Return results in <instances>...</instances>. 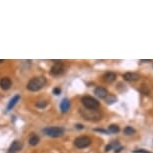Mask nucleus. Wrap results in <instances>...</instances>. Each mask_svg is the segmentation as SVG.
<instances>
[{
	"instance_id": "1",
	"label": "nucleus",
	"mask_w": 153,
	"mask_h": 153,
	"mask_svg": "<svg viewBox=\"0 0 153 153\" xmlns=\"http://www.w3.org/2000/svg\"><path fill=\"white\" fill-rule=\"evenodd\" d=\"M46 84V78L44 76H38V77H33L27 84V89L30 91H38L43 88Z\"/></svg>"
},
{
	"instance_id": "2",
	"label": "nucleus",
	"mask_w": 153,
	"mask_h": 153,
	"mask_svg": "<svg viewBox=\"0 0 153 153\" xmlns=\"http://www.w3.org/2000/svg\"><path fill=\"white\" fill-rule=\"evenodd\" d=\"M80 114L88 121H99L102 118L101 112L97 109H80Z\"/></svg>"
},
{
	"instance_id": "3",
	"label": "nucleus",
	"mask_w": 153,
	"mask_h": 153,
	"mask_svg": "<svg viewBox=\"0 0 153 153\" xmlns=\"http://www.w3.org/2000/svg\"><path fill=\"white\" fill-rule=\"evenodd\" d=\"M81 102L86 107V109H98L100 106L99 102L91 96H84L81 99Z\"/></svg>"
},
{
	"instance_id": "4",
	"label": "nucleus",
	"mask_w": 153,
	"mask_h": 153,
	"mask_svg": "<svg viewBox=\"0 0 153 153\" xmlns=\"http://www.w3.org/2000/svg\"><path fill=\"white\" fill-rule=\"evenodd\" d=\"M43 133L50 137H60L64 134V129L61 127H48L43 129Z\"/></svg>"
},
{
	"instance_id": "5",
	"label": "nucleus",
	"mask_w": 153,
	"mask_h": 153,
	"mask_svg": "<svg viewBox=\"0 0 153 153\" xmlns=\"http://www.w3.org/2000/svg\"><path fill=\"white\" fill-rule=\"evenodd\" d=\"M91 138L88 136H79L74 140V145L77 148H86L91 144Z\"/></svg>"
},
{
	"instance_id": "6",
	"label": "nucleus",
	"mask_w": 153,
	"mask_h": 153,
	"mask_svg": "<svg viewBox=\"0 0 153 153\" xmlns=\"http://www.w3.org/2000/svg\"><path fill=\"white\" fill-rule=\"evenodd\" d=\"M64 72V65L60 62H56L53 66L51 67V70H50V73L52 75H60Z\"/></svg>"
},
{
	"instance_id": "7",
	"label": "nucleus",
	"mask_w": 153,
	"mask_h": 153,
	"mask_svg": "<svg viewBox=\"0 0 153 153\" xmlns=\"http://www.w3.org/2000/svg\"><path fill=\"white\" fill-rule=\"evenodd\" d=\"M123 78H124V80H126V81L132 82V81L138 80V79L140 78V75L135 72H126L125 74H123Z\"/></svg>"
},
{
	"instance_id": "8",
	"label": "nucleus",
	"mask_w": 153,
	"mask_h": 153,
	"mask_svg": "<svg viewBox=\"0 0 153 153\" xmlns=\"http://www.w3.org/2000/svg\"><path fill=\"white\" fill-rule=\"evenodd\" d=\"M94 93H95V95L97 97H99L100 99H105L108 95V91L104 87H97L95 91H94Z\"/></svg>"
},
{
	"instance_id": "9",
	"label": "nucleus",
	"mask_w": 153,
	"mask_h": 153,
	"mask_svg": "<svg viewBox=\"0 0 153 153\" xmlns=\"http://www.w3.org/2000/svg\"><path fill=\"white\" fill-rule=\"evenodd\" d=\"M116 77H117V76H116L114 72H107L102 76V79H103V81L106 83H112L115 81Z\"/></svg>"
},
{
	"instance_id": "10",
	"label": "nucleus",
	"mask_w": 153,
	"mask_h": 153,
	"mask_svg": "<svg viewBox=\"0 0 153 153\" xmlns=\"http://www.w3.org/2000/svg\"><path fill=\"white\" fill-rule=\"evenodd\" d=\"M21 147H22V144H21V142L17 141V140L14 141L11 145H10V147H9V149H8V153H16V152H18L21 149Z\"/></svg>"
},
{
	"instance_id": "11",
	"label": "nucleus",
	"mask_w": 153,
	"mask_h": 153,
	"mask_svg": "<svg viewBox=\"0 0 153 153\" xmlns=\"http://www.w3.org/2000/svg\"><path fill=\"white\" fill-rule=\"evenodd\" d=\"M11 85H12V82L11 80H10V78L8 77H4L0 80V86H1V88L4 89V90H8L10 87H11Z\"/></svg>"
},
{
	"instance_id": "12",
	"label": "nucleus",
	"mask_w": 153,
	"mask_h": 153,
	"mask_svg": "<svg viewBox=\"0 0 153 153\" xmlns=\"http://www.w3.org/2000/svg\"><path fill=\"white\" fill-rule=\"evenodd\" d=\"M70 108V101L67 98H64L62 100L61 104H60V109L63 113H66Z\"/></svg>"
},
{
	"instance_id": "13",
	"label": "nucleus",
	"mask_w": 153,
	"mask_h": 153,
	"mask_svg": "<svg viewBox=\"0 0 153 153\" xmlns=\"http://www.w3.org/2000/svg\"><path fill=\"white\" fill-rule=\"evenodd\" d=\"M19 100H20V95H19V94H17V95H15V96L13 97V98L9 101L8 106H7V110H11L12 108L14 107L15 105H16V103H17L18 101H19Z\"/></svg>"
},
{
	"instance_id": "14",
	"label": "nucleus",
	"mask_w": 153,
	"mask_h": 153,
	"mask_svg": "<svg viewBox=\"0 0 153 153\" xmlns=\"http://www.w3.org/2000/svg\"><path fill=\"white\" fill-rule=\"evenodd\" d=\"M38 142H39V137L37 135H35V134L31 135L30 138H29V144L32 145V146H35V145H37Z\"/></svg>"
},
{
	"instance_id": "15",
	"label": "nucleus",
	"mask_w": 153,
	"mask_h": 153,
	"mask_svg": "<svg viewBox=\"0 0 153 153\" xmlns=\"http://www.w3.org/2000/svg\"><path fill=\"white\" fill-rule=\"evenodd\" d=\"M105 100H106V103L108 105H111V104L114 103V102H116L117 98H116V96L113 95V94H108L107 97L105 98Z\"/></svg>"
},
{
	"instance_id": "16",
	"label": "nucleus",
	"mask_w": 153,
	"mask_h": 153,
	"mask_svg": "<svg viewBox=\"0 0 153 153\" xmlns=\"http://www.w3.org/2000/svg\"><path fill=\"white\" fill-rule=\"evenodd\" d=\"M119 126L118 125H116V124H111L108 127V131L109 132H111V133H118L119 132Z\"/></svg>"
},
{
	"instance_id": "17",
	"label": "nucleus",
	"mask_w": 153,
	"mask_h": 153,
	"mask_svg": "<svg viewBox=\"0 0 153 153\" xmlns=\"http://www.w3.org/2000/svg\"><path fill=\"white\" fill-rule=\"evenodd\" d=\"M135 133V129L132 128L131 126H126L124 128V134L125 135H132Z\"/></svg>"
},
{
	"instance_id": "18",
	"label": "nucleus",
	"mask_w": 153,
	"mask_h": 153,
	"mask_svg": "<svg viewBox=\"0 0 153 153\" xmlns=\"http://www.w3.org/2000/svg\"><path fill=\"white\" fill-rule=\"evenodd\" d=\"M36 106L38 108H44L47 106V102L46 101H38V102H36Z\"/></svg>"
},
{
	"instance_id": "19",
	"label": "nucleus",
	"mask_w": 153,
	"mask_h": 153,
	"mask_svg": "<svg viewBox=\"0 0 153 153\" xmlns=\"http://www.w3.org/2000/svg\"><path fill=\"white\" fill-rule=\"evenodd\" d=\"M53 93L55 94V95H59V94L61 93V89L58 88V87H56V88L53 89Z\"/></svg>"
},
{
	"instance_id": "20",
	"label": "nucleus",
	"mask_w": 153,
	"mask_h": 153,
	"mask_svg": "<svg viewBox=\"0 0 153 153\" xmlns=\"http://www.w3.org/2000/svg\"><path fill=\"white\" fill-rule=\"evenodd\" d=\"M134 153H151V152L147 151V150H144V149H139V150H135Z\"/></svg>"
},
{
	"instance_id": "21",
	"label": "nucleus",
	"mask_w": 153,
	"mask_h": 153,
	"mask_svg": "<svg viewBox=\"0 0 153 153\" xmlns=\"http://www.w3.org/2000/svg\"><path fill=\"white\" fill-rule=\"evenodd\" d=\"M112 148V147H111V145H107V146L106 147H105V151H106V152H108V151H110V149H111Z\"/></svg>"
},
{
	"instance_id": "22",
	"label": "nucleus",
	"mask_w": 153,
	"mask_h": 153,
	"mask_svg": "<svg viewBox=\"0 0 153 153\" xmlns=\"http://www.w3.org/2000/svg\"><path fill=\"white\" fill-rule=\"evenodd\" d=\"M96 131H99V132H103V133H107V131L103 130V129H95Z\"/></svg>"
},
{
	"instance_id": "23",
	"label": "nucleus",
	"mask_w": 153,
	"mask_h": 153,
	"mask_svg": "<svg viewBox=\"0 0 153 153\" xmlns=\"http://www.w3.org/2000/svg\"><path fill=\"white\" fill-rule=\"evenodd\" d=\"M76 128H78V129H83L84 127H83V126L81 125V124H77V125H76Z\"/></svg>"
},
{
	"instance_id": "24",
	"label": "nucleus",
	"mask_w": 153,
	"mask_h": 153,
	"mask_svg": "<svg viewBox=\"0 0 153 153\" xmlns=\"http://www.w3.org/2000/svg\"><path fill=\"white\" fill-rule=\"evenodd\" d=\"M1 62H4V60H2V59H0V63Z\"/></svg>"
}]
</instances>
